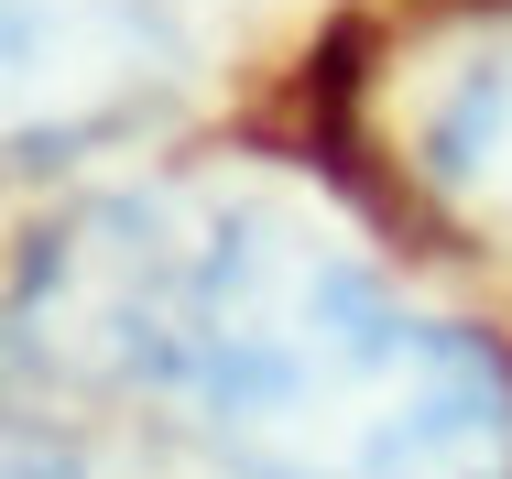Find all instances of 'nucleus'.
Wrapping results in <instances>:
<instances>
[{
	"label": "nucleus",
	"instance_id": "1",
	"mask_svg": "<svg viewBox=\"0 0 512 479\" xmlns=\"http://www.w3.org/2000/svg\"><path fill=\"white\" fill-rule=\"evenodd\" d=\"M11 338L55 382L153 392L229 479H512L502 349L251 186L66 218Z\"/></svg>",
	"mask_w": 512,
	"mask_h": 479
},
{
	"label": "nucleus",
	"instance_id": "2",
	"mask_svg": "<svg viewBox=\"0 0 512 479\" xmlns=\"http://www.w3.org/2000/svg\"><path fill=\"white\" fill-rule=\"evenodd\" d=\"M414 164L469 218H512V11L480 22L414 109Z\"/></svg>",
	"mask_w": 512,
	"mask_h": 479
},
{
	"label": "nucleus",
	"instance_id": "3",
	"mask_svg": "<svg viewBox=\"0 0 512 479\" xmlns=\"http://www.w3.org/2000/svg\"><path fill=\"white\" fill-rule=\"evenodd\" d=\"M120 77L109 0H0V109H66Z\"/></svg>",
	"mask_w": 512,
	"mask_h": 479
},
{
	"label": "nucleus",
	"instance_id": "4",
	"mask_svg": "<svg viewBox=\"0 0 512 479\" xmlns=\"http://www.w3.org/2000/svg\"><path fill=\"white\" fill-rule=\"evenodd\" d=\"M0 479H77V469H55V458H0Z\"/></svg>",
	"mask_w": 512,
	"mask_h": 479
}]
</instances>
